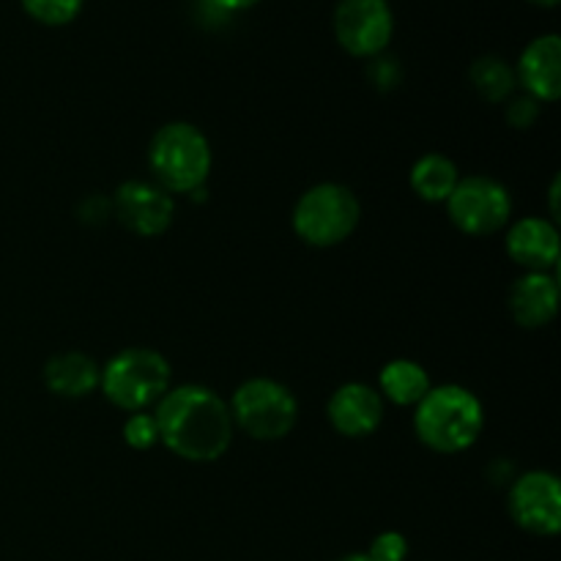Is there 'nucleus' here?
<instances>
[{"mask_svg":"<svg viewBox=\"0 0 561 561\" xmlns=\"http://www.w3.org/2000/svg\"><path fill=\"white\" fill-rule=\"evenodd\" d=\"M515 77L524 85L526 96L540 104L557 102L561 96V38L557 33H546L529 42V47L520 53Z\"/></svg>","mask_w":561,"mask_h":561,"instance_id":"obj_14","label":"nucleus"},{"mask_svg":"<svg viewBox=\"0 0 561 561\" xmlns=\"http://www.w3.org/2000/svg\"><path fill=\"white\" fill-rule=\"evenodd\" d=\"M531 3H537V5H546V9H553V5H557L559 0H531Z\"/></svg>","mask_w":561,"mask_h":561,"instance_id":"obj_28","label":"nucleus"},{"mask_svg":"<svg viewBox=\"0 0 561 561\" xmlns=\"http://www.w3.org/2000/svg\"><path fill=\"white\" fill-rule=\"evenodd\" d=\"M548 195H551V222H557L559 219V175L551 181V192H548Z\"/></svg>","mask_w":561,"mask_h":561,"instance_id":"obj_26","label":"nucleus"},{"mask_svg":"<svg viewBox=\"0 0 561 561\" xmlns=\"http://www.w3.org/2000/svg\"><path fill=\"white\" fill-rule=\"evenodd\" d=\"M537 118H540V102L531 96H515L510 99L507 104V124L513 126V129H531V126L537 124Z\"/></svg>","mask_w":561,"mask_h":561,"instance_id":"obj_23","label":"nucleus"},{"mask_svg":"<svg viewBox=\"0 0 561 561\" xmlns=\"http://www.w3.org/2000/svg\"><path fill=\"white\" fill-rule=\"evenodd\" d=\"M85 0H22V9L42 25H69L82 11Z\"/></svg>","mask_w":561,"mask_h":561,"instance_id":"obj_19","label":"nucleus"},{"mask_svg":"<svg viewBox=\"0 0 561 561\" xmlns=\"http://www.w3.org/2000/svg\"><path fill=\"white\" fill-rule=\"evenodd\" d=\"M362 219V203L354 190L337 181H323V184L310 186L305 195L296 201L290 225L294 233L305 244L316 250H329L354 236Z\"/></svg>","mask_w":561,"mask_h":561,"instance_id":"obj_4","label":"nucleus"},{"mask_svg":"<svg viewBox=\"0 0 561 561\" xmlns=\"http://www.w3.org/2000/svg\"><path fill=\"white\" fill-rule=\"evenodd\" d=\"M367 77H370V82L378 88V91H392V88L400 82V77H403V71H400L398 60H394L392 55L381 53L376 55V58H370Z\"/></svg>","mask_w":561,"mask_h":561,"instance_id":"obj_22","label":"nucleus"},{"mask_svg":"<svg viewBox=\"0 0 561 561\" xmlns=\"http://www.w3.org/2000/svg\"><path fill=\"white\" fill-rule=\"evenodd\" d=\"M449 222L471 239H485L507 228L513 217V197L502 181L491 175H466L447 197Z\"/></svg>","mask_w":561,"mask_h":561,"instance_id":"obj_7","label":"nucleus"},{"mask_svg":"<svg viewBox=\"0 0 561 561\" xmlns=\"http://www.w3.org/2000/svg\"><path fill=\"white\" fill-rule=\"evenodd\" d=\"M409 551V540L400 531H381L367 548V557L373 561H405Z\"/></svg>","mask_w":561,"mask_h":561,"instance_id":"obj_21","label":"nucleus"},{"mask_svg":"<svg viewBox=\"0 0 561 561\" xmlns=\"http://www.w3.org/2000/svg\"><path fill=\"white\" fill-rule=\"evenodd\" d=\"M334 561H373V559L367 557V553H345V557H340Z\"/></svg>","mask_w":561,"mask_h":561,"instance_id":"obj_27","label":"nucleus"},{"mask_svg":"<svg viewBox=\"0 0 561 561\" xmlns=\"http://www.w3.org/2000/svg\"><path fill=\"white\" fill-rule=\"evenodd\" d=\"M394 33L392 5L387 0H340L334 9V36L354 58H376Z\"/></svg>","mask_w":561,"mask_h":561,"instance_id":"obj_9","label":"nucleus"},{"mask_svg":"<svg viewBox=\"0 0 561 561\" xmlns=\"http://www.w3.org/2000/svg\"><path fill=\"white\" fill-rule=\"evenodd\" d=\"M510 261L524 272H553L561 255L557 222L546 217H524L507 230L504 241Z\"/></svg>","mask_w":561,"mask_h":561,"instance_id":"obj_12","label":"nucleus"},{"mask_svg":"<svg viewBox=\"0 0 561 561\" xmlns=\"http://www.w3.org/2000/svg\"><path fill=\"white\" fill-rule=\"evenodd\" d=\"M44 387L53 394L66 400H82L99 392L102 381V367L82 351H64V354L49 356L44 365Z\"/></svg>","mask_w":561,"mask_h":561,"instance_id":"obj_15","label":"nucleus"},{"mask_svg":"<svg viewBox=\"0 0 561 561\" xmlns=\"http://www.w3.org/2000/svg\"><path fill=\"white\" fill-rule=\"evenodd\" d=\"M469 80L474 85V91L485 99L488 104H502L513 96L515 85H518V77L515 69L499 55H482L471 64Z\"/></svg>","mask_w":561,"mask_h":561,"instance_id":"obj_18","label":"nucleus"},{"mask_svg":"<svg viewBox=\"0 0 561 561\" xmlns=\"http://www.w3.org/2000/svg\"><path fill=\"white\" fill-rule=\"evenodd\" d=\"M124 442L129 444L137 453H148L159 444V427L153 414H146V411H137V414H129V420L124 422Z\"/></svg>","mask_w":561,"mask_h":561,"instance_id":"obj_20","label":"nucleus"},{"mask_svg":"<svg viewBox=\"0 0 561 561\" xmlns=\"http://www.w3.org/2000/svg\"><path fill=\"white\" fill-rule=\"evenodd\" d=\"M458 181V164L444 153H425V157L416 159L409 173L411 190L425 203H447Z\"/></svg>","mask_w":561,"mask_h":561,"instance_id":"obj_17","label":"nucleus"},{"mask_svg":"<svg viewBox=\"0 0 561 561\" xmlns=\"http://www.w3.org/2000/svg\"><path fill=\"white\" fill-rule=\"evenodd\" d=\"M485 427V409L471 389L442 383L414 409V433L431 453L458 455L474 447Z\"/></svg>","mask_w":561,"mask_h":561,"instance_id":"obj_2","label":"nucleus"},{"mask_svg":"<svg viewBox=\"0 0 561 561\" xmlns=\"http://www.w3.org/2000/svg\"><path fill=\"white\" fill-rule=\"evenodd\" d=\"M153 420L159 444L186 463H217L233 444V416L228 403L203 383L170 387L157 403Z\"/></svg>","mask_w":561,"mask_h":561,"instance_id":"obj_1","label":"nucleus"},{"mask_svg":"<svg viewBox=\"0 0 561 561\" xmlns=\"http://www.w3.org/2000/svg\"><path fill=\"white\" fill-rule=\"evenodd\" d=\"M110 203H113V217L140 239H159L173 228V195H168L162 186L151 184V181H124L113 192Z\"/></svg>","mask_w":561,"mask_h":561,"instance_id":"obj_10","label":"nucleus"},{"mask_svg":"<svg viewBox=\"0 0 561 561\" xmlns=\"http://www.w3.org/2000/svg\"><path fill=\"white\" fill-rule=\"evenodd\" d=\"M214 3L225 11H241V9H250V5L261 3V0H214Z\"/></svg>","mask_w":561,"mask_h":561,"instance_id":"obj_25","label":"nucleus"},{"mask_svg":"<svg viewBox=\"0 0 561 561\" xmlns=\"http://www.w3.org/2000/svg\"><path fill=\"white\" fill-rule=\"evenodd\" d=\"M233 425L255 442H283L299 422V400L274 378H247L228 403Z\"/></svg>","mask_w":561,"mask_h":561,"instance_id":"obj_6","label":"nucleus"},{"mask_svg":"<svg viewBox=\"0 0 561 561\" xmlns=\"http://www.w3.org/2000/svg\"><path fill=\"white\" fill-rule=\"evenodd\" d=\"M170 381H173V367L159 351L124 348L102 367L99 389L115 409L137 414L159 403L168 394Z\"/></svg>","mask_w":561,"mask_h":561,"instance_id":"obj_5","label":"nucleus"},{"mask_svg":"<svg viewBox=\"0 0 561 561\" xmlns=\"http://www.w3.org/2000/svg\"><path fill=\"white\" fill-rule=\"evenodd\" d=\"M387 403L376 387L362 381H348L332 392L327 403L329 425L345 438H367L381 427Z\"/></svg>","mask_w":561,"mask_h":561,"instance_id":"obj_11","label":"nucleus"},{"mask_svg":"<svg viewBox=\"0 0 561 561\" xmlns=\"http://www.w3.org/2000/svg\"><path fill=\"white\" fill-rule=\"evenodd\" d=\"M431 373L414 359H392L378 373V394L383 403L400 405V409H416L420 400L431 392Z\"/></svg>","mask_w":561,"mask_h":561,"instance_id":"obj_16","label":"nucleus"},{"mask_svg":"<svg viewBox=\"0 0 561 561\" xmlns=\"http://www.w3.org/2000/svg\"><path fill=\"white\" fill-rule=\"evenodd\" d=\"M110 217H113V203L104 201V197L91 195L88 201L80 203V219H82V222L99 225V222H107Z\"/></svg>","mask_w":561,"mask_h":561,"instance_id":"obj_24","label":"nucleus"},{"mask_svg":"<svg viewBox=\"0 0 561 561\" xmlns=\"http://www.w3.org/2000/svg\"><path fill=\"white\" fill-rule=\"evenodd\" d=\"M510 316L518 327L546 329L559 316V279L553 272H526L507 296Z\"/></svg>","mask_w":561,"mask_h":561,"instance_id":"obj_13","label":"nucleus"},{"mask_svg":"<svg viewBox=\"0 0 561 561\" xmlns=\"http://www.w3.org/2000/svg\"><path fill=\"white\" fill-rule=\"evenodd\" d=\"M208 137L186 121H170L148 142V168L168 195H195L211 175Z\"/></svg>","mask_w":561,"mask_h":561,"instance_id":"obj_3","label":"nucleus"},{"mask_svg":"<svg viewBox=\"0 0 561 561\" xmlns=\"http://www.w3.org/2000/svg\"><path fill=\"white\" fill-rule=\"evenodd\" d=\"M510 518L535 537H557L561 531V485L553 471H526L510 485Z\"/></svg>","mask_w":561,"mask_h":561,"instance_id":"obj_8","label":"nucleus"}]
</instances>
